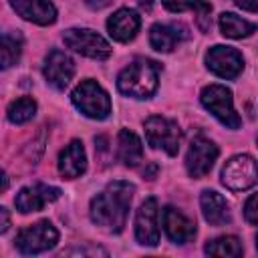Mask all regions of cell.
<instances>
[{
    "mask_svg": "<svg viewBox=\"0 0 258 258\" xmlns=\"http://www.w3.org/2000/svg\"><path fill=\"white\" fill-rule=\"evenodd\" d=\"M218 24H220L222 34L228 38H244V36H250L252 32H256L254 22H248L232 12H222L218 18Z\"/></svg>",
    "mask_w": 258,
    "mask_h": 258,
    "instance_id": "cell-21",
    "label": "cell"
},
{
    "mask_svg": "<svg viewBox=\"0 0 258 258\" xmlns=\"http://www.w3.org/2000/svg\"><path fill=\"white\" fill-rule=\"evenodd\" d=\"M73 105L91 119H105L111 113V99L109 95L97 85L95 81H83L71 95Z\"/></svg>",
    "mask_w": 258,
    "mask_h": 258,
    "instance_id": "cell-3",
    "label": "cell"
},
{
    "mask_svg": "<svg viewBox=\"0 0 258 258\" xmlns=\"http://www.w3.org/2000/svg\"><path fill=\"white\" fill-rule=\"evenodd\" d=\"M34 113H36V103L30 97H20L8 105V119L16 125L30 121L34 117Z\"/></svg>",
    "mask_w": 258,
    "mask_h": 258,
    "instance_id": "cell-23",
    "label": "cell"
},
{
    "mask_svg": "<svg viewBox=\"0 0 258 258\" xmlns=\"http://www.w3.org/2000/svg\"><path fill=\"white\" fill-rule=\"evenodd\" d=\"M200 206H202V214H204L206 222H210L212 226H222V224H228L230 222L228 202L218 191L204 189L202 196H200Z\"/></svg>",
    "mask_w": 258,
    "mask_h": 258,
    "instance_id": "cell-18",
    "label": "cell"
},
{
    "mask_svg": "<svg viewBox=\"0 0 258 258\" xmlns=\"http://www.w3.org/2000/svg\"><path fill=\"white\" fill-rule=\"evenodd\" d=\"M163 6L171 12H185V10H198L204 0H161Z\"/></svg>",
    "mask_w": 258,
    "mask_h": 258,
    "instance_id": "cell-25",
    "label": "cell"
},
{
    "mask_svg": "<svg viewBox=\"0 0 258 258\" xmlns=\"http://www.w3.org/2000/svg\"><path fill=\"white\" fill-rule=\"evenodd\" d=\"M216 157H218V147L206 137H196L189 143V149H187V155H185L187 173L196 179L204 177L212 169Z\"/></svg>",
    "mask_w": 258,
    "mask_h": 258,
    "instance_id": "cell-10",
    "label": "cell"
},
{
    "mask_svg": "<svg viewBox=\"0 0 258 258\" xmlns=\"http://www.w3.org/2000/svg\"><path fill=\"white\" fill-rule=\"evenodd\" d=\"M12 8L26 20L46 26L56 20V8L48 0H10Z\"/></svg>",
    "mask_w": 258,
    "mask_h": 258,
    "instance_id": "cell-15",
    "label": "cell"
},
{
    "mask_svg": "<svg viewBox=\"0 0 258 258\" xmlns=\"http://www.w3.org/2000/svg\"><path fill=\"white\" fill-rule=\"evenodd\" d=\"M244 216L248 220V224L258 226V194H252L246 204H244Z\"/></svg>",
    "mask_w": 258,
    "mask_h": 258,
    "instance_id": "cell-26",
    "label": "cell"
},
{
    "mask_svg": "<svg viewBox=\"0 0 258 258\" xmlns=\"http://www.w3.org/2000/svg\"><path fill=\"white\" fill-rule=\"evenodd\" d=\"M42 73H44V79L54 87V89H64L73 75H75V62L69 54H64L62 50H50L46 60H44V67H42Z\"/></svg>",
    "mask_w": 258,
    "mask_h": 258,
    "instance_id": "cell-13",
    "label": "cell"
},
{
    "mask_svg": "<svg viewBox=\"0 0 258 258\" xmlns=\"http://www.w3.org/2000/svg\"><path fill=\"white\" fill-rule=\"evenodd\" d=\"M206 254L210 256H226V258H236L242 254V244L236 236H222L206 244Z\"/></svg>",
    "mask_w": 258,
    "mask_h": 258,
    "instance_id": "cell-22",
    "label": "cell"
},
{
    "mask_svg": "<svg viewBox=\"0 0 258 258\" xmlns=\"http://www.w3.org/2000/svg\"><path fill=\"white\" fill-rule=\"evenodd\" d=\"M137 4H139V8H143V10H151L153 0H137Z\"/></svg>",
    "mask_w": 258,
    "mask_h": 258,
    "instance_id": "cell-30",
    "label": "cell"
},
{
    "mask_svg": "<svg viewBox=\"0 0 258 258\" xmlns=\"http://www.w3.org/2000/svg\"><path fill=\"white\" fill-rule=\"evenodd\" d=\"M117 153L125 165L135 167L143 159V147H141L139 137L129 129H121L119 139H117Z\"/></svg>",
    "mask_w": 258,
    "mask_h": 258,
    "instance_id": "cell-20",
    "label": "cell"
},
{
    "mask_svg": "<svg viewBox=\"0 0 258 258\" xmlns=\"http://www.w3.org/2000/svg\"><path fill=\"white\" fill-rule=\"evenodd\" d=\"M58 242V232L48 220H40L36 224L26 226L16 236V248L22 254H40L50 250Z\"/></svg>",
    "mask_w": 258,
    "mask_h": 258,
    "instance_id": "cell-5",
    "label": "cell"
},
{
    "mask_svg": "<svg viewBox=\"0 0 258 258\" xmlns=\"http://www.w3.org/2000/svg\"><path fill=\"white\" fill-rule=\"evenodd\" d=\"M145 137L147 143L155 149H163L167 155H175L181 141V131L175 121L153 115L145 121Z\"/></svg>",
    "mask_w": 258,
    "mask_h": 258,
    "instance_id": "cell-7",
    "label": "cell"
},
{
    "mask_svg": "<svg viewBox=\"0 0 258 258\" xmlns=\"http://www.w3.org/2000/svg\"><path fill=\"white\" fill-rule=\"evenodd\" d=\"M62 40L69 48H73L75 52L89 56V58L103 60L111 54L109 42L101 34H97L95 30H89V28H69L62 34Z\"/></svg>",
    "mask_w": 258,
    "mask_h": 258,
    "instance_id": "cell-8",
    "label": "cell"
},
{
    "mask_svg": "<svg viewBox=\"0 0 258 258\" xmlns=\"http://www.w3.org/2000/svg\"><path fill=\"white\" fill-rule=\"evenodd\" d=\"M87 167V155H85V147L81 141H71L58 155V171L62 177L67 179H75L79 177Z\"/></svg>",
    "mask_w": 258,
    "mask_h": 258,
    "instance_id": "cell-17",
    "label": "cell"
},
{
    "mask_svg": "<svg viewBox=\"0 0 258 258\" xmlns=\"http://www.w3.org/2000/svg\"><path fill=\"white\" fill-rule=\"evenodd\" d=\"M58 196H60V189H58V187L44 185V183H36V185L22 187V189L16 194L14 204H16V208H18L22 214H28V212H38V210H42L46 204L54 202Z\"/></svg>",
    "mask_w": 258,
    "mask_h": 258,
    "instance_id": "cell-12",
    "label": "cell"
},
{
    "mask_svg": "<svg viewBox=\"0 0 258 258\" xmlns=\"http://www.w3.org/2000/svg\"><path fill=\"white\" fill-rule=\"evenodd\" d=\"M161 218H163V230L171 242L185 244L196 236V224L187 216H183L179 210H175L173 206H167Z\"/></svg>",
    "mask_w": 258,
    "mask_h": 258,
    "instance_id": "cell-14",
    "label": "cell"
},
{
    "mask_svg": "<svg viewBox=\"0 0 258 258\" xmlns=\"http://www.w3.org/2000/svg\"><path fill=\"white\" fill-rule=\"evenodd\" d=\"M185 36V28L177 24H153L149 30V42L159 52H171Z\"/></svg>",
    "mask_w": 258,
    "mask_h": 258,
    "instance_id": "cell-19",
    "label": "cell"
},
{
    "mask_svg": "<svg viewBox=\"0 0 258 258\" xmlns=\"http://www.w3.org/2000/svg\"><path fill=\"white\" fill-rule=\"evenodd\" d=\"M133 191L135 187L129 181H123V179L111 181L101 194L93 198L91 220L109 232H121L127 222Z\"/></svg>",
    "mask_w": 258,
    "mask_h": 258,
    "instance_id": "cell-1",
    "label": "cell"
},
{
    "mask_svg": "<svg viewBox=\"0 0 258 258\" xmlns=\"http://www.w3.org/2000/svg\"><path fill=\"white\" fill-rule=\"evenodd\" d=\"M141 26V18L135 10H129V8H121L117 10L109 20H107V28H109V34L119 40V42H127L131 40L137 30Z\"/></svg>",
    "mask_w": 258,
    "mask_h": 258,
    "instance_id": "cell-16",
    "label": "cell"
},
{
    "mask_svg": "<svg viewBox=\"0 0 258 258\" xmlns=\"http://www.w3.org/2000/svg\"><path fill=\"white\" fill-rule=\"evenodd\" d=\"M206 64L214 75L222 79H236L244 69V58L236 48L218 44L208 50Z\"/></svg>",
    "mask_w": 258,
    "mask_h": 258,
    "instance_id": "cell-9",
    "label": "cell"
},
{
    "mask_svg": "<svg viewBox=\"0 0 258 258\" xmlns=\"http://www.w3.org/2000/svg\"><path fill=\"white\" fill-rule=\"evenodd\" d=\"M135 238L143 246H155L159 242V228H157V200L147 198L135 216Z\"/></svg>",
    "mask_w": 258,
    "mask_h": 258,
    "instance_id": "cell-11",
    "label": "cell"
},
{
    "mask_svg": "<svg viewBox=\"0 0 258 258\" xmlns=\"http://www.w3.org/2000/svg\"><path fill=\"white\" fill-rule=\"evenodd\" d=\"M0 218H2L0 232H6V230H8V226H10V216H8V210H6V208H0Z\"/></svg>",
    "mask_w": 258,
    "mask_h": 258,
    "instance_id": "cell-28",
    "label": "cell"
},
{
    "mask_svg": "<svg viewBox=\"0 0 258 258\" xmlns=\"http://www.w3.org/2000/svg\"><path fill=\"white\" fill-rule=\"evenodd\" d=\"M236 4L248 12H258V0H236Z\"/></svg>",
    "mask_w": 258,
    "mask_h": 258,
    "instance_id": "cell-27",
    "label": "cell"
},
{
    "mask_svg": "<svg viewBox=\"0 0 258 258\" xmlns=\"http://www.w3.org/2000/svg\"><path fill=\"white\" fill-rule=\"evenodd\" d=\"M159 81V67L153 60L137 58L125 67L117 79V87L123 95L135 99H147L155 93Z\"/></svg>",
    "mask_w": 258,
    "mask_h": 258,
    "instance_id": "cell-2",
    "label": "cell"
},
{
    "mask_svg": "<svg viewBox=\"0 0 258 258\" xmlns=\"http://www.w3.org/2000/svg\"><path fill=\"white\" fill-rule=\"evenodd\" d=\"M258 181V163L254 157L240 153L226 161L222 169V183L232 191H242L252 187Z\"/></svg>",
    "mask_w": 258,
    "mask_h": 258,
    "instance_id": "cell-6",
    "label": "cell"
},
{
    "mask_svg": "<svg viewBox=\"0 0 258 258\" xmlns=\"http://www.w3.org/2000/svg\"><path fill=\"white\" fill-rule=\"evenodd\" d=\"M20 52H22V38H20V34L6 32L2 36V67L4 69L12 67L20 58Z\"/></svg>",
    "mask_w": 258,
    "mask_h": 258,
    "instance_id": "cell-24",
    "label": "cell"
},
{
    "mask_svg": "<svg viewBox=\"0 0 258 258\" xmlns=\"http://www.w3.org/2000/svg\"><path fill=\"white\" fill-rule=\"evenodd\" d=\"M202 103L204 107L226 127L230 129H238L240 127V117L234 109V103H232V93L230 89L222 87V85H210L202 91Z\"/></svg>",
    "mask_w": 258,
    "mask_h": 258,
    "instance_id": "cell-4",
    "label": "cell"
},
{
    "mask_svg": "<svg viewBox=\"0 0 258 258\" xmlns=\"http://www.w3.org/2000/svg\"><path fill=\"white\" fill-rule=\"evenodd\" d=\"M85 2H87V6H91L95 10H101V8H105V6L111 4V0H85Z\"/></svg>",
    "mask_w": 258,
    "mask_h": 258,
    "instance_id": "cell-29",
    "label": "cell"
},
{
    "mask_svg": "<svg viewBox=\"0 0 258 258\" xmlns=\"http://www.w3.org/2000/svg\"><path fill=\"white\" fill-rule=\"evenodd\" d=\"M256 248H258V234H256Z\"/></svg>",
    "mask_w": 258,
    "mask_h": 258,
    "instance_id": "cell-31",
    "label": "cell"
}]
</instances>
